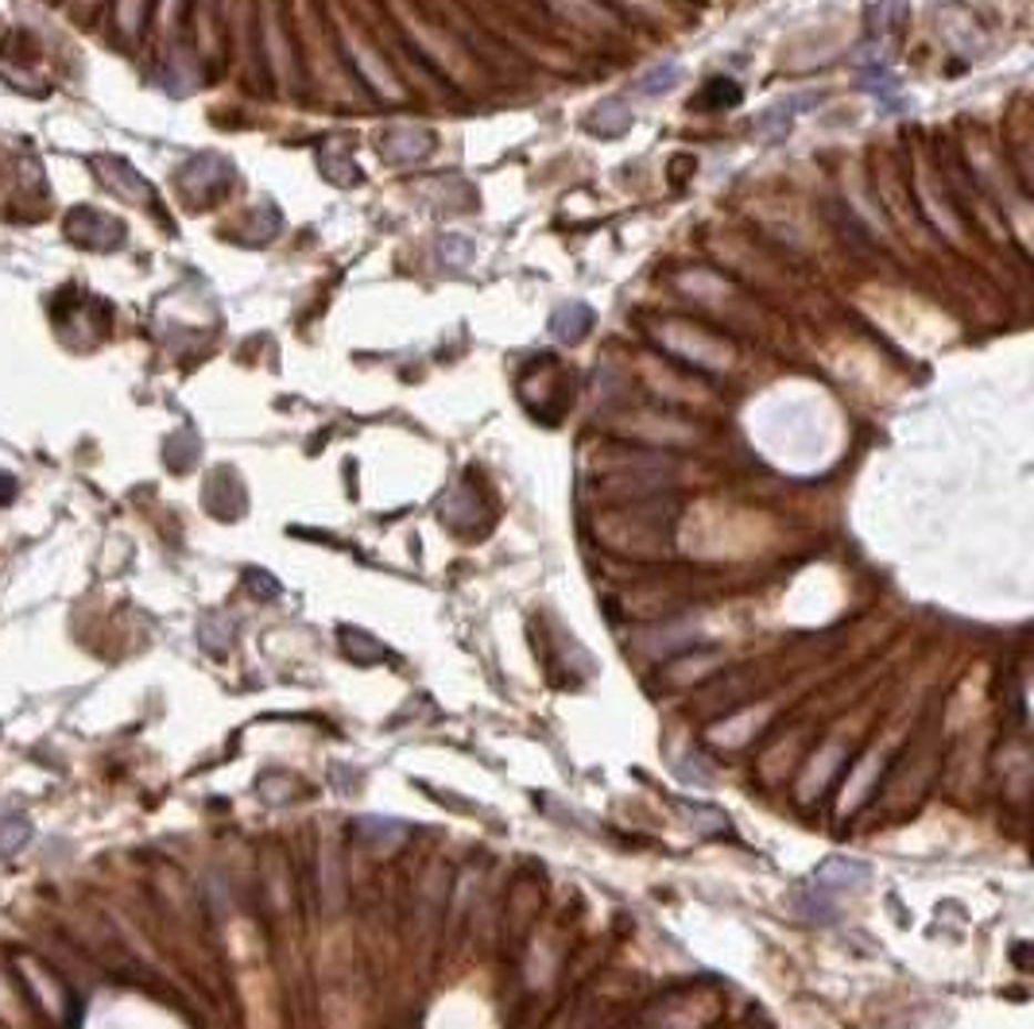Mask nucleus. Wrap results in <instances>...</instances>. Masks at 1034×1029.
Wrapping results in <instances>:
<instances>
[{"label":"nucleus","instance_id":"6e6552de","mask_svg":"<svg viewBox=\"0 0 1034 1029\" xmlns=\"http://www.w3.org/2000/svg\"><path fill=\"white\" fill-rule=\"evenodd\" d=\"M678 78H683V70H678L675 62H667V66H655V70H647V74L636 82V93H644V97H659V93L675 90Z\"/></svg>","mask_w":1034,"mask_h":1029},{"label":"nucleus","instance_id":"f257e3e1","mask_svg":"<svg viewBox=\"0 0 1034 1029\" xmlns=\"http://www.w3.org/2000/svg\"><path fill=\"white\" fill-rule=\"evenodd\" d=\"M66 237L85 248H116L124 240V225L98 209H74L66 222Z\"/></svg>","mask_w":1034,"mask_h":1029},{"label":"nucleus","instance_id":"9d476101","mask_svg":"<svg viewBox=\"0 0 1034 1029\" xmlns=\"http://www.w3.org/2000/svg\"><path fill=\"white\" fill-rule=\"evenodd\" d=\"M442 256L453 259V264H465V259L473 256V245H469L465 237H450V240H442Z\"/></svg>","mask_w":1034,"mask_h":1029},{"label":"nucleus","instance_id":"20e7f679","mask_svg":"<svg viewBox=\"0 0 1034 1029\" xmlns=\"http://www.w3.org/2000/svg\"><path fill=\"white\" fill-rule=\"evenodd\" d=\"M590 326H593V310L585 302L559 306L551 318V333L559 337V341H582V337L590 333Z\"/></svg>","mask_w":1034,"mask_h":1029},{"label":"nucleus","instance_id":"9b49d317","mask_svg":"<svg viewBox=\"0 0 1034 1029\" xmlns=\"http://www.w3.org/2000/svg\"><path fill=\"white\" fill-rule=\"evenodd\" d=\"M12 496H16V481L8 473H0V504H8Z\"/></svg>","mask_w":1034,"mask_h":1029},{"label":"nucleus","instance_id":"423d86ee","mask_svg":"<svg viewBox=\"0 0 1034 1029\" xmlns=\"http://www.w3.org/2000/svg\"><path fill=\"white\" fill-rule=\"evenodd\" d=\"M632 128V113L624 101H605V105L593 113L590 132H601V136H624Z\"/></svg>","mask_w":1034,"mask_h":1029},{"label":"nucleus","instance_id":"0eeeda50","mask_svg":"<svg viewBox=\"0 0 1034 1029\" xmlns=\"http://www.w3.org/2000/svg\"><path fill=\"white\" fill-rule=\"evenodd\" d=\"M868 875L864 863H849V860H829L826 867L818 871V886H860Z\"/></svg>","mask_w":1034,"mask_h":1029},{"label":"nucleus","instance_id":"7ed1b4c3","mask_svg":"<svg viewBox=\"0 0 1034 1029\" xmlns=\"http://www.w3.org/2000/svg\"><path fill=\"white\" fill-rule=\"evenodd\" d=\"M818 93H806V97H790V101H779L775 109H767L764 113V121H756V132L764 140H775V136H782V132L790 128V116L795 113H802V109H813L818 105Z\"/></svg>","mask_w":1034,"mask_h":1029},{"label":"nucleus","instance_id":"1a4fd4ad","mask_svg":"<svg viewBox=\"0 0 1034 1029\" xmlns=\"http://www.w3.org/2000/svg\"><path fill=\"white\" fill-rule=\"evenodd\" d=\"M323 171L326 175L334 178L338 186H352L357 183V167H352V160H345V155H338V152H323Z\"/></svg>","mask_w":1034,"mask_h":1029},{"label":"nucleus","instance_id":"f03ea898","mask_svg":"<svg viewBox=\"0 0 1034 1029\" xmlns=\"http://www.w3.org/2000/svg\"><path fill=\"white\" fill-rule=\"evenodd\" d=\"M93 171H98V175L105 178L109 191L124 194L129 202H144V198H147L144 178H140L136 171H132L124 160H113V155H98V160H93Z\"/></svg>","mask_w":1034,"mask_h":1029},{"label":"nucleus","instance_id":"39448f33","mask_svg":"<svg viewBox=\"0 0 1034 1029\" xmlns=\"http://www.w3.org/2000/svg\"><path fill=\"white\" fill-rule=\"evenodd\" d=\"M380 147L388 160H419L422 147H430V136L414 128H391L388 136L380 140Z\"/></svg>","mask_w":1034,"mask_h":1029}]
</instances>
